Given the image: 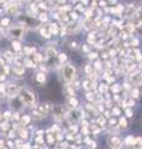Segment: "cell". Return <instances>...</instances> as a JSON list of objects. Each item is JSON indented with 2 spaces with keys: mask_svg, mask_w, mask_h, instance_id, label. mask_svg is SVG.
Segmentation results:
<instances>
[{
  "mask_svg": "<svg viewBox=\"0 0 142 149\" xmlns=\"http://www.w3.org/2000/svg\"><path fill=\"white\" fill-rule=\"evenodd\" d=\"M22 102L26 104V106H29V107H34L35 103H36V100H35V96L31 93L30 91H24L22 92Z\"/></svg>",
  "mask_w": 142,
  "mask_h": 149,
  "instance_id": "obj_1",
  "label": "cell"
},
{
  "mask_svg": "<svg viewBox=\"0 0 142 149\" xmlns=\"http://www.w3.org/2000/svg\"><path fill=\"white\" fill-rule=\"evenodd\" d=\"M75 76V70L73 66H71V65H67V66H64V68H63V77H64L66 81H72L73 78H74Z\"/></svg>",
  "mask_w": 142,
  "mask_h": 149,
  "instance_id": "obj_2",
  "label": "cell"
},
{
  "mask_svg": "<svg viewBox=\"0 0 142 149\" xmlns=\"http://www.w3.org/2000/svg\"><path fill=\"white\" fill-rule=\"evenodd\" d=\"M19 92H20V87L17 86V85H14V83H11V85H9V86H8L6 93H8L9 96L14 97V96H16Z\"/></svg>",
  "mask_w": 142,
  "mask_h": 149,
  "instance_id": "obj_3",
  "label": "cell"
},
{
  "mask_svg": "<svg viewBox=\"0 0 142 149\" xmlns=\"http://www.w3.org/2000/svg\"><path fill=\"white\" fill-rule=\"evenodd\" d=\"M10 35L20 39V37H22V35H24V29H22V27H12L10 30Z\"/></svg>",
  "mask_w": 142,
  "mask_h": 149,
  "instance_id": "obj_4",
  "label": "cell"
},
{
  "mask_svg": "<svg viewBox=\"0 0 142 149\" xmlns=\"http://www.w3.org/2000/svg\"><path fill=\"white\" fill-rule=\"evenodd\" d=\"M132 81H134L135 83H141L142 82V74L141 73H136L132 76Z\"/></svg>",
  "mask_w": 142,
  "mask_h": 149,
  "instance_id": "obj_5",
  "label": "cell"
},
{
  "mask_svg": "<svg viewBox=\"0 0 142 149\" xmlns=\"http://www.w3.org/2000/svg\"><path fill=\"white\" fill-rule=\"evenodd\" d=\"M36 80H37L40 83H45L46 77H45V74H43V73H38V74H37V77H36Z\"/></svg>",
  "mask_w": 142,
  "mask_h": 149,
  "instance_id": "obj_6",
  "label": "cell"
},
{
  "mask_svg": "<svg viewBox=\"0 0 142 149\" xmlns=\"http://www.w3.org/2000/svg\"><path fill=\"white\" fill-rule=\"evenodd\" d=\"M111 144H113V147H120V141H119L117 138H113Z\"/></svg>",
  "mask_w": 142,
  "mask_h": 149,
  "instance_id": "obj_7",
  "label": "cell"
},
{
  "mask_svg": "<svg viewBox=\"0 0 142 149\" xmlns=\"http://www.w3.org/2000/svg\"><path fill=\"white\" fill-rule=\"evenodd\" d=\"M46 52H47V55H48V56H53V55H56V51H54V49H47V51H46Z\"/></svg>",
  "mask_w": 142,
  "mask_h": 149,
  "instance_id": "obj_8",
  "label": "cell"
},
{
  "mask_svg": "<svg viewBox=\"0 0 142 149\" xmlns=\"http://www.w3.org/2000/svg\"><path fill=\"white\" fill-rule=\"evenodd\" d=\"M135 147H137V148H142V138H139L136 141V144H135Z\"/></svg>",
  "mask_w": 142,
  "mask_h": 149,
  "instance_id": "obj_9",
  "label": "cell"
},
{
  "mask_svg": "<svg viewBox=\"0 0 142 149\" xmlns=\"http://www.w3.org/2000/svg\"><path fill=\"white\" fill-rule=\"evenodd\" d=\"M135 143V141H134V138L132 137H129L126 139V144H129V146H131V144H134Z\"/></svg>",
  "mask_w": 142,
  "mask_h": 149,
  "instance_id": "obj_10",
  "label": "cell"
},
{
  "mask_svg": "<svg viewBox=\"0 0 142 149\" xmlns=\"http://www.w3.org/2000/svg\"><path fill=\"white\" fill-rule=\"evenodd\" d=\"M25 66H27V67H32L34 66V63L30 61V60H26L25 61Z\"/></svg>",
  "mask_w": 142,
  "mask_h": 149,
  "instance_id": "obj_11",
  "label": "cell"
},
{
  "mask_svg": "<svg viewBox=\"0 0 142 149\" xmlns=\"http://www.w3.org/2000/svg\"><path fill=\"white\" fill-rule=\"evenodd\" d=\"M12 46H14V49H16V50H20V44H19V42H15V41H14Z\"/></svg>",
  "mask_w": 142,
  "mask_h": 149,
  "instance_id": "obj_12",
  "label": "cell"
},
{
  "mask_svg": "<svg viewBox=\"0 0 142 149\" xmlns=\"http://www.w3.org/2000/svg\"><path fill=\"white\" fill-rule=\"evenodd\" d=\"M120 123H121V127H126V120L125 119H121Z\"/></svg>",
  "mask_w": 142,
  "mask_h": 149,
  "instance_id": "obj_13",
  "label": "cell"
},
{
  "mask_svg": "<svg viewBox=\"0 0 142 149\" xmlns=\"http://www.w3.org/2000/svg\"><path fill=\"white\" fill-rule=\"evenodd\" d=\"M8 127H9V125H8V123H6V122L1 124V128H3V129H8Z\"/></svg>",
  "mask_w": 142,
  "mask_h": 149,
  "instance_id": "obj_14",
  "label": "cell"
},
{
  "mask_svg": "<svg viewBox=\"0 0 142 149\" xmlns=\"http://www.w3.org/2000/svg\"><path fill=\"white\" fill-rule=\"evenodd\" d=\"M71 106H77V101L75 100H71Z\"/></svg>",
  "mask_w": 142,
  "mask_h": 149,
  "instance_id": "obj_15",
  "label": "cell"
},
{
  "mask_svg": "<svg viewBox=\"0 0 142 149\" xmlns=\"http://www.w3.org/2000/svg\"><path fill=\"white\" fill-rule=\"evenodd\" d=\"M59 60H61V61H63V60H66V56H63V55H62L61 57H59Z\"/></svg>",
  "mask_w": 142,
  "mask_h": 149,
  "instance_id": "obj_16",
  "label": "cell"
},
{
  "mask_svg": "<svg viewBox=\"0 0 142 149\" xmlns=\"http://www.w3.org/2000/svg\"><path fill=\"white\" fill-rule=\"evenodd\" d=\"M5 24H9V20H3V25H5Z\"/></svg>",
  "mask_w": 142,
  "mask_h": 149,
  "instance_id": "obj_17",
  "label": "cell"
},
{
  "mask_svg": "<svg viewBox=\"0 0 142 149\" xmlns=\"http://www.w3.org/2000/svg\"><path fill=\"white\" fill-rule=\"evenodd\" d=\"M3 147H4V142L0 141V148H3Z\"/></svg>",
  "mask_w": 142,
  "mask_h": 149,
  "instance_id": "obj_18",
  "label": "cell"
},
{
  "mask_svg": "<svg viewBox=\"0 0 142 149\" xmlns=\"http://www.w3.org/2000/svg\"><path fill=\"white\" fill-rule=\"evenodd\" d=\"M19 1H22V0H19Z\"/></svg>",
  "mask_w": 142,
  "mask_h": 149,
  "instance_id": "obj_19",
  "label": "cell"
}]
</instances>
